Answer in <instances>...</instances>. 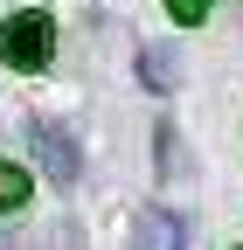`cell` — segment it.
<instances>
[{"label":"cell","mask_w":243,"mask_h":250,"mask_svg":"<svg viewBox=\"0 0 243 250\" xmlns=\"http://www.w3.org/2000/svg\"><path fill=\"white\" fill-rule=\"evenodd\" d=\"M28 188H35V181H28L21 167H7V160H0V208H21V202H28Z\"/></svg>","instance_id":"cell-6"},{"label":"cell","mask_w":243,"mask_h":250,"mask_svg":"<svg viewBox=\"0 0 243 250\" xmlns=\"http://www.w3.org/2000/svg\"><path fill=\"white\" fill-rule=\"evenodd\" d=\"M181 243H188V215H174V208L132 215V250H181Z\"/></svg>","instance_id":"cell-3"},{"label":"cell","mask_w":243,"mask_h":250,"mask_svg":"<svg viewBox=\"0 0 243 250\" xmlns=\"http://www.w3.org/2000/svg\"><path fill=\"white\" fill-rule=\"evenodd\" d=\"M153 146H160V181H188V146H181L174 118H160V125H153Z\"/></svg>","instance_id":"cell-5"},{"label":"cell","mask_w":243,"mask_h":250,"mask_svg":"<svg viewBox=\"0 0 243 250\" xmlns=\"http://www.w3.org/2000/svg\"><path fill=\"white\" fill-rule=\"evenodd\" d=\"M139 83H153V90H181V49L146 42V49H139Z\"/></svg>","instance_id":"cell-4"},{"label":"cell","mask_w":243,"mask_h":250,"mask_svg":"<svg viewBox=\"0 0 243 250\" xmlns=\"http://www.w3.org/2000/svg\"><path fill=\"white\" fill-rule=\"evenodd\" d=\"M49 56H56V21L49 14H14L7 28H0V62L7 70H49Z\"/></svg>","instance_id":"cell-1"},{"label":"cell","mask_w":243,"mask_h":250,"mask_svg":"<svg viewBox=\"0 0 243 250\" xmlns=\"http://www.w3.org/2000/svg\"><path fill=\"white\" fill-rule=\"evenodd\" d=\"M202 7H208V0H167V14H174V21H188V28L202 21Z\"/></svg>","instance_id":"cell-7"},{"label":"cell","mask_w":243,"mask_h":250,"mask_svg":"<svg viewBox=\"0 0 243 250\" xmlns=\"http://www.w3.org/2000/svg\"><path fill=\"white\" fill-rule=\"evenodd\" d=\"M28 139H35V160H42V174H49L56 188H77V174H83V146H77L70 125L35 118V125H28Z\"/></svg>","instance_id":"cell-2"}]
</instances>
